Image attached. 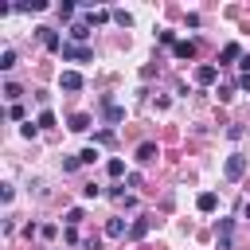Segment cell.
I'll list each match as a JSON object with an SVG mask.
<instances>
[{
	"label": "cell",
	"mask_w": 250,
	"mask_h": 250,
	"mask_svg": "<svg viewBox=\"0 0 250 250\" xmlns=\"http://www.w3.org/2000/svg\"><path fill=\"white\" fill-rule=\"evenodd\" d=\"M223 172H227V180H242V176H246V156L230 152V156H227V164H223Z\"/></svg>",
	"instance_id": "6da1fadb"
},
{
	"label": "cell",
	"mask_w": 250,
	"mask_h": 250,
	"mask_svg": "<svg viewBox=\"0 0 250 250\" xmlns=\"http://www.w3.org/2000/svg\"><path fill=\"white\" fill-rule=\"evenodd\" d=\"M35 31H39V43H43L47 51H62V47H66V43L59 39V31H55V27H35Z\"/></svg>",
	"instance_id": "7a4b0ae2"
},
{
	"label": "cell",
	"mask_w": 250,
	"mask_h": 250,
	"mask_svg": "<svg viewBox=\"0 0 250 250\" xmlns=\"http://www.w3.org/2000/svg\"><path fill=\"white\" fill-rule=\"evenodd\" d=\"M62 59H74V62H90V59H94V51H90V47H78V43H66V47H62Z\"/></svg>",
	"instance_id": "3957f363"
},
{
	"label": "cell",
	"mask_w": 250,
	"mask_h": 250,
	"mask_svg": "<svg viewBox=\"0 0 250 250\" xmlns=\"http://www.w3.org/2000/svg\"><path fill=\"white\" fill-rule=\"evenodd\" d=\"M148 227H152V219H148V215H137V219L129 223V238H133V242H137V238H145V234H148Z\"/></svg>",
	"instance_id": "277c9868"
},
{
	"label": "cell",
	"mask_w": 250,
	"mask_h": 250,
	"mask_svg": "<svg viewBox=\"0 0 250 250\" xmlns=\"http://www.w3.org/2000/svg\"><path fill=\"white\" fill-rule=\"evenodd\" d=\"M219 78V66H211V62H203V66H195V82L199 86H211Z\"/></svg>",
	"instance_id": "5b68a950"
},
{
	"label": "cell",
	"mask_w": 250,
	"mask_h": 250,
	"mask_svg": "<svg viewBox=\"0 0 250 250\" xmlns=\"http://www.w3.org/2000/svg\"><path fill=\"white\" fill-rule=\"evenodd\" d=\"M230 230H234V223H230V219H219V227H215V234H219V250H230Z\"/></svg>",
	"instance_id": "8992f818"
},
{
	"label": "cell",
	"mask_w": 250,
	"mask_h": 250,
	"mask_svg": "<svg viewBox=\"0 0 250 250\" xmlns=\"http://www.w3.org/2000/svg\"><path fill=\"white\" fill-rule=\"evenodd\" d=\"M172 55H176V59H195V55H199V47H195L191 39H180V43L172 47Z\"/></svg>",
	"instance_id": "52a82bcc"
},
{
	"label": "cell",
	"mask_w": 250,
	"mask_h": 250,
	"mask_svg": "<svg viewBox=\"0 0 250 250\" xmlns=\"http://www.w3.org/2000/svg\"><path fill=\"white\" fill-rule=\"evenodd\" d=\"M156 156H160V148H156V145H152V141H145V145H141V148H137V164H152V160H156Z\"/></svg>",
	"instance_id": "ba28073f"
},
{
	"label": "cell",
	"mask_w": 250,
	"mask_h": 250,
	"mask_svg": "<svg viewBox=\"0 0 250 250\" xmlns=\"http://www.w3.org/2000/svg\"><path fill=\"white\" fill-rule=\"evenodd\" d=\"M195 207H199L203 215H211V211L219 207V195H215V191H199V199H195Z\"/></svg>",
	"instance_id": "9c48e42d"
},
{
	"label": "cell",
	"mask_w": 250,
	"mask_h": 250,
	"mask_svg": "<svg viewBox=\"0 0 250 250\" xmlns=\"http://www.w3.org/2000/svg\"><path fill=\"white\" fill-rule=\"evenodd\" d=\"M238 55H242V47H238V43H227V47L219 51V66H230Z\"/></svg>",
	"instance_id": "30bf717a"
},
{
	"label": "cell",
	"mask_w": 250,
	"mask_h": 250,
	"mask_svg": "<svg viewBox=\"0 0 250 250\" xmlns=\"http://www.w3.org/2000/svg\"><path fill=\"white\" fill-rule=\"evenodd\" d=\"M59 86H62V90H82V74H78V70H62Z\"/></svg>",
	"instance_id": "8fae6325"
},
{
	"label": "cell",
	"mask_w": 250,
	"mask_h": 250,
	"mask_svg": "<svg viewBox=\"0 0 250 250\" xmlns=\"http://www.w3.org/2000/svg\"><path fill=\"white\" fill-rule=\"evenodd\" d=\"M70 39H74L78 47H86V39H90V23H70Z\"/></svg>",
	"instance_id": "7c38bea8"
},
{
	"label": "cell",
	"mask_w": 250,
	"mask_h": 250,
	"mask_svg": "<svg viewBox=\"0 0 250 250\" xmlns=\"http://www.w3.org/2000/svg\"><path fill=\"white\" fill-rule=\"evenodd\" d=\"M105 234H109V238H125V234H129L125 219H109V223H105Z\"/></svg>",
	"instance_id": "4fadbf2b"
},
{
	"label": "cell",
	"mask_w": 250,
	"mask_h": 250,
	"mask_svg": "<svg viewBox=\"0 0 250 250\" xmlns=\"http://www.w3.org/2000/svg\"><path fill=\"white\" fill-rule=\"evenodd\" d=\"M121 117H125V105H117V102H105V121H109V125H117Z\"/></svg>",
	"instance_id": "5bb4252c"
},
{
	"label": "cell",
	"mask_w": 250,
	"mask_h": 250,
	"mask_svg": "<svg viewBox=\"0 0 250 250\" xmlns=\"http://www.w3.org/2000/svg\"><path fill=\"white\" fill-rule=\"evenodd\" d=\"M66 125H70L74 133H86V129H90V113H70V121H66Z\"/></svg>",
	"instance_id": "9a60e30c"
},
{
	"label": "cell",
	"mask_w": 250,
	"mask_h": 250,
	"mask_svg": "<svg viewBox=\"0 0 250 250\" xmlns=\"http://www.w3.org/2000/svg\"><path fill=\"white\" fill-rule=\"evenodd\" d=\"M105 172H109L113 180H121V176H125V160H121V156H113V160L105 164Z\"/></svg>",
	"instance_id": "2e32d148"
},
{
	"label": "cell",
	"mask_w": 250,
	"mask_h": 250,
	"mask_svg": "<svg viewBox=\"0 0 250 250\" xmlns=\"http://www.w3.org/2000/svg\"><path fill=\"white\" fill-rule=\"evenodd\" d=\"M109 16H113V12H105V8H90V12H86V20H90V23H105Z\"/></svg>",
	"instance_id": "e0dca14e"
},
{
	"label": "cell",
	"mask_w": 250,
	"mask_h": 250,
	"mask_svg": "<svg viewBox=\"0 0 250 250\" xmlns=\"http://www.w3.org/2000/svg\"><path fill=\"white\" fill-rule=\"evenodd\" d=\"M20 94H23V90H20V86H16V82H4V98H8V102H12V105H16V102H20Z\"/></svg>",
	"instance_id": "ac0fdd59"
},
{
	"label": "cell",
	"mask_w": 250,
	"mask_h": 250,
	"mask_svg": "<svg viewBox=\"0 0 250 250\" xmlns=\"http://www.w3.org/2000/svg\"><path fill=\"white\" fill-rule=\"evenodd\" d=\"M98 156H102V152H98V145H90V148H82V152H78V160H82V164H94Z\"/></svg>",
	"instance_id": "d6986e66"
},
{
	"label": "cell",
	"mask_w": 250,
	"mask_h": 250,
	"mask_svg": "<svg viewBox=\"0 0 250 250\" xmlns=\"http://www.w3.org/2000/svg\"><path fill=\"white\" fill-rule=\"evenodd\" d=\"M16 66V51H0V70H12Z\"/></svg>",
	"instance_id": "ffe728a7"
},
{
	"label": "cell",
	"mask_w": 250,
	"mask_h": 250,
	"mask_svg": "<svg viewBox=\"0 0 250 250\" xmlns=\"http://www.w3.org/2000/svg\"><path fill=\"white\" fill-rule=\"evenodd\" d=\"M35 125H39V129H51V125H55V113H51V109H43V113L35 117Z\"/></svg>",
	"instance_id": "44dd1931"
},
{
	"label": "cell",
	"mask_w": 250,
	"mask_h": 250,
	"mask_svg": "<svg viewBox=\"0 0 250 250\" xmlns=\"http://www.w3.org/2000/svg\"><path fill=\"white\" fill-rule=\"evenodd\" d=\"M94 145H113V129H98L94 133Z\"/></svg>",
	"instance_id": "7402d4cb"
},
{
	"label": "cell",
	"mask_w": 250,
	"mask_h": 250,
	"mask_svg": "<svg viewBox=\"0 0 250 250\" xmlns=\"http://www.w3.org/2000/svg\"><path fill=\"white\" fill-rule=\"evenodd\" d=\"M82 219H86V215H82V207H70V211H66V227H78Z\"/></svg>",
	"instance_id": "603a6c76"
},
{
	"label": "cell",
	"mask_w": 250,
	"mask_h": 250,
	"mask_svg": "<svg viewBox=\"0 0 250 250\" xmlns=\"http://www.w3.org/2000/svg\"><path fill=\"white\" fill-rule=\"evenodd\" d=\"M113 20H117V23H121V27H133V16H129V12H125V8H117V12H113Z\"/></svg>",
	"instance_id": "cb8c5ba5"
},
{
	"label": "cell",
	"mask_w": 250,
	"mask_h": 250,
	"mask_svg": "<svg viewBox=\"0 0 250 250\" xmlns=\"http://www.w3.org/2000/svg\"><path fill=\"white\" fill-rule=\"evenodd\" d=\"M156 39H160V43H164V47H176V43H180V39H176V35H172V31H156Z\"/></svg>",
	"instance_id": "d4e9b609"
},
{
	"label": "cell",
	"mask_w": 250,
	"mask_h": 250,
	"mask_svg": "<svg viewBox=\"0 0 250 250\" xmlns=\"http://www.w3.org/2000/svg\"><path fill=\"white\" fill-rule=\"evenodd\" d=\"M20 133H23V137H27V141H31V137H35V133H39V125H35V121H23V125H20Z\"/></svg>",
	"instance_id": "484cf974"
},
{
	"label": "cell",
	"mask_w": 250,
	"mask_h": 250,
	"mask_svg": "<svg viewBox=\"0 0 250 250\" xmlns=\"http://www.w3.org/2000/svg\"><path fill=\"white\" fill-rule=\"evenodd\" d=\"M8 117H12V121H23V105H20V102H16V105H8Z\"/></svg>",
	"instance_id": "4316f807"
},
{
	"label": "cell",
	"mask_w": 250,
	"mask_h": 250,
	"mask_svg": "<svg viewBox=\"0 0 250 250\" xmlns=\"http://www.w3.org/2000/svg\"><path fill=\"white\" fill-rule=\"evenodd\" d=\"M82 195H86V199H98V195H102V188H98V184H86V188H82Z\"/></svg>",
	"instance_id": "83f0119b"
},
{
	"label": "cell",
	"mask_w": 250,
	"mask_h": 250,
	"mask_svg": "<svg viewBox=\"0 0 250 250\" xmlns=\"http://www.w3.org/2000/svg\"><path fill=\"white\" fill-rule=\"evenodd\" d=\"M39 234H43V238H55V234H59V227H55V223H43V227H39Z\"/></svg>",
	"instance_id": "f1b7e54d"
},
{
	"label": "cell",
	"mask_w": 250,
	"mask_h": 250,
	"mask_svg": "<svg viewBox=\"0 0 250 250\" xmlns=\"http://www.w3.org/2000/svg\"><path fill=\"white\" fill-rule=\"evenodd\" d=\"M78 164H82V160H78V156H66V160H62V172H74V168H78Z\"/></svg>",
	"instance_id": "f546056e"
},
{
	"label": "cell",
	"mask_w": 250,
	"mask_h": 250,
	"mask_svg": "<svg viewBox=\"0 0 250 250\" xmlns=\"http://www.w3.org/2000/svg\"><path fill=\"white\" fill-rule=\"evenodd\" d=\"M238 86H242V90L250 94V74H242V78H238Z\"/></svg>",
	"instance_id": "4dcf8cb0"
},
{
	"label": "cell",
	"mask_w": 250,
	"mask_h": 250,
	"mask_svg": "<svg viewBox=\"0 0 250 250\" xmlns=\"http://www.w3.org/2000/svg\"><path fill=\"white\" fill-rule=\"evenodd\" d=\"M246 219H250V203H246Z\"/></svg>",
	"instance_id": "1f68e13d"
}]
</instances>
